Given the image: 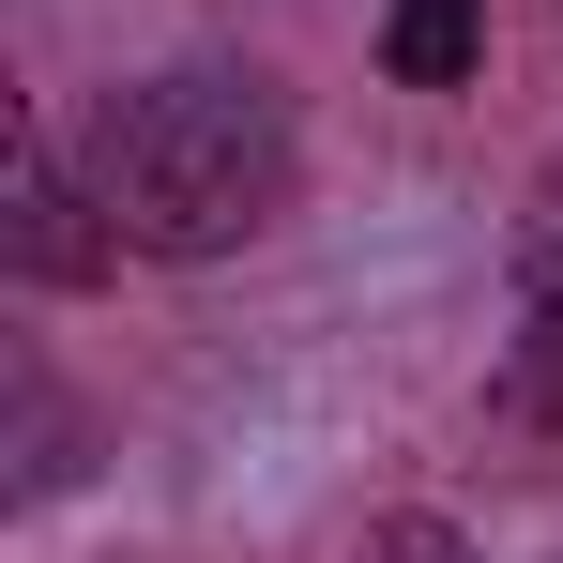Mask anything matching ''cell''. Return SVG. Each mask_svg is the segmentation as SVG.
Instances as JSON below:
<instances>
[{"label": "cell", "mask_w": 563, "mask_h": 563, "mask_svg": "<svg viewBox=\"0 0 563 563\" xmlns=\"http://www.w3.org/2000/svg\"><path fill=\"white\" fill-rule=\"evenodd\" d=\"M77 168H92L122 260L198 275V260H244V244L289 213L305 137H289V92L260 77V62H168V77H137V92L92 107Z\"/></svg>", "instance_id": "6da1fadb"}, {"label": "cell", "mask_w": 563, "mask_h": 563, "mask_svg": "<svg viewBox=\"0 0 563 563\" xmlns=\"http://www.w3.org/2000/svg\"><path fill=\"white\" fill-rule=\"evenodd\" d=\"M0 260L31 289H107L122 275V229H107L92 168L46 137V122H15V184H0Z\"/></svg>", "instance_id": "7a4b0ae2"}, {"label": "cell", "mask_w": 563, "mask_h": 563, "mask_svg": "<svg viewBox=\"0 0 563 563\" xmlns=\"http://www.w3.org/2000/svg\"><path fill=\"white\" fill-rule=\"evenodd\" d=\"M503 411L518 427H563V198L518 244V335H503Z\"/></svg>", "instance_id": "3957f363"}, {"label": "cell", "mask_w": 563, "mask_h": 563, "mask_svg": "<svg viewBox=\"0 0 563 563\" xmlns=\"http://www.w3.org/2000/svg\"><path fill=\"white\" fill-rule=\"evenodd\" d=\"M472 46H487V0H380V62H396L411 92H457Z\"/></svg>", "instance_id": "277c9868"}]
</instances>
